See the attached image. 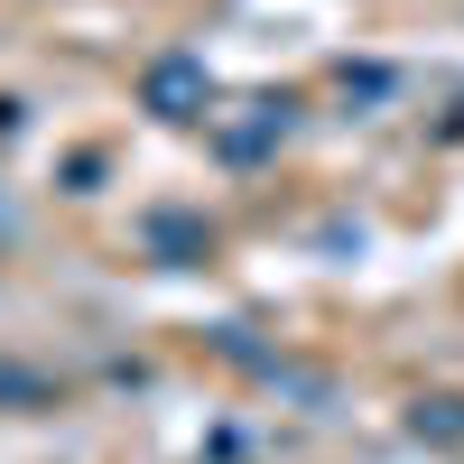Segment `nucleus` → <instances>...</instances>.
I'll use <instances>...</instances> for the list:
<instances>
[{
    "instance_id": "obj_1",
    "label": "nucleus",
    "mask_w": 464,
    "mask_h": 464,
    "mask_svg": "<svg viewBox=\"0 0 464 464\" xmlns=\"http://www.w3.org/2000/svg\"><path fill=\"white\" fill-rule=\"evenodd\" d=\"M196 102H205V65H196V56H168V65H149V111L186 121Z\"/></svg>"
}]
</instances>
